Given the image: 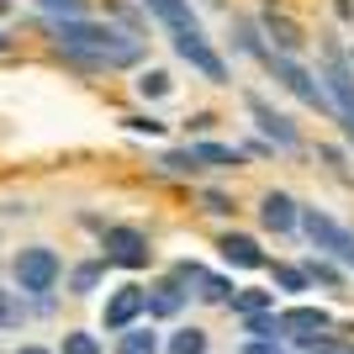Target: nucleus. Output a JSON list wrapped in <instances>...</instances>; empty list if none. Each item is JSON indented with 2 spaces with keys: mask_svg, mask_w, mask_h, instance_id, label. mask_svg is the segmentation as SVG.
Returning a JSON list of instances; mask_svg holds the SVG:
<instances>
[{
  "mask_svg": "<svg viewBox=\"0 0 354 354\" xmlns=\"http://www.w3.org/2000/svg\"><path fill=\"white\" fill-rule=\"evenodd\" d=\"M59 354H101V339L95 333H85V328H69L59 344Z\"/></svg>",
  "mask_w": 354,
  "mask_h": 354,
  "instance_id": "obj_28",
  "label": "nucleus"
},
{
  "mask_svg": "<svg viewBox=\"0 0 354 354\" xmlns=\"http://www.w3.org/2000/svg\"><path fill=\"white\" fill-rule=\"evenodd\" d=\"M159 164H164V175H201V164H196L191 143H185V148H169V153H159Z\"/></svg>",
  "mask_w": 354,
  "mask_h": 354,
  "instance_id": "obj_24",
  "label": "nucleus"
},
{
  "mask_svg": "<svg viewBox=\"0 0 354 354\" xmlns=\"http://www.w3.org/2000/svg\"><path fill=\"white\" fill-rule=\"evenodd\" d=\"M270 74H275V85L281 90H291L301 106H312V111H328L333 117V101H328V90H323V80L307 69L301 59H286V53H270V64H265Z\"/></svg>",
  "mask_w": 354,
  "mask_h": 354,
  "instance_id": "obj_5",
  "label": "nucleus"
},
{
  "mask_svg": "<svg viewBox=\"0 0 354 354\" xmlns=\"http://www.w3.org/2000/svg\"><path fill=\"white\" fill-rule=\"evenodd\" d=\"M21 317H27V296L0 291V333H6V328H21Z\"/></svg>",
  "mask_w": 354,
  "mask_h": 354,
  "instance_id": "obj_25",
  "label": "nucleus"
},
{
  "mask_svg": "<svg viewBox=\"0 0 354 354\" xmlns=\"http://www.w3.org/2000/svg\"><path fill=\"white\" fill-rule=\"evenodd\" d=\"M101 275H106V259L95 254V259H80V265L69 270V296H90L95 286H101Z\"/></svg>",
  "mask_w": 354,
  "mask_h": 354,
  "instance_id": "obj_17",
  "label": "nucleus"
},
{
  "mask_svg": "<svg viewBox=\"0 0 354 354\" xmlns=\"http://www.w3.org/2000/svg\"><path fill=\"white\" fill-rule=\"evenodd\" d=\"M217 254H222V265H227V270H265L270 265V254L259 249V238L238 233V227H227V233L217 238Z\"/></svg>",
  "mask_w": 354,
  "mask_h": 354,
  "instance_id": "obj_11",
  "label": "nucleus"
},
{
  "mask_svg": "<svg viewBox=\"0 0 354 354\" xmlns=\"http://www.w3.org/2000/svg\"><path fill=\"white\" fill-rule=\"evenodd\" d=\"M164 344H159V333H153V328H127V333H117V349L111 354H159Z\"/></svg>",
  "mask_w": 354,
  "mask_h": 354,
  "instance_id": "obj_18",
  "label": "nucleus"
},
{
  "mask_svg": "<svg viewBox=\"0 0 354 354\" xmlns=\"http://www.w3.org/2000/svg\"><path fill=\"white\" fill-rule=\"evenodd\" d=\"M301 233H307V243L323 259H339V265H349V254H354V227H344L333 212L323 207H301Z\"/></svg>",
  "mask_w": 354,
  "mask_h": 354,
  "instance_id": "obj_4",
  "label": "nucleus"
},
{
  "mask_svg": "<svg viewBox=\"0 0 354 354\" xmlns=\"http://www.w3.org/2000/svg\"><path fill=\"white\" fill-rule=\"evenodd\" d=\"M138 317H148V286L127 281V286H117V291L106 296V307H101L106 333H127V328H138Z\"/></svg>",
  "mask_w": 354,
  "mask_h": 354,
  "instance_id": "obj_8",
  "label": "nucleus"
},
{
  "mask_svg": "<svg viewBox=\"0 0 354 354\" xmlns=\"http://www.w3.org/2000/svg\"><path fill=\"white\" fill-rule=\"evenodd\" d=\"M259 27H265V37H275V53H286V59H296V53L307 48V32L296 27L291 16H275V11H270Z\"/></svg>",
  "mask_w": 354,
  "mask_h": 354,
  "instance_id": "obj_14",
  "label": "nucleus"
},
{
  "mask_svg": "<svg viewBox=\"0 0 354 354\" xmlns=\"http://www.w3.org/2000/svg\"><path fill=\"white\" fill-rule=\"evenodd\" d=\"M106 11L117 16V21H122V27H127V32H133V37H138V32H143V21H138V11H133V6H127V0H111Z\"/></svg>",
  "mask_w": 354,
  "mask_h": 354,
  "instance_id": "obj_30",
  "label": "nucleus"
},
{
  "mask_svg": "<svg viewBox=\"0 0 354 354\" xmlns=\"http://www.w3.org/2000/svg\"><path fill=\"white\" fill-rule=\"evenodd\" d=\"M11 275H16V291L21 296L43 301V296H53V286L64 281V259L48 249V243H27V249H16Z\"/></svg>",
  "mask_w": 354,
  "mask_h": 354,
  "instance_id": "obj_2",
  "label": "nucleus"
},
{
  "mask_svg": "<svg viewBox=\"0 0 354 354\" xmlns=\"http://www.w3.org/2000/svg\"><path fill=\"white\" fill-rule=\"evenodd\" d=\"M317 153H323L328 164H333V175H349V164H344V148H333V143H323L317 148Z\"/></svg>",
  "mask_w": 354,
  "mask_h": 354,
  "instance_id": "obj_32",
  "label": "nucleus"
},
{
  "mask_svg": "<svg viewBox=\"0 0 354 354\" xmlns=\"http://www.w3.org/2000/svg\"><path fill=\"white\" fill-rule=\"evenodd\" d=\"M238 354H286V349H281V344H259V339H249Z\"/></svg>",
  "mask_w": 354,
  "mask_h": 354,
  "instance_id": "obj_34",
  "label": "nucleus"
},
{
  "mask_svg": "<svg viewBox=\"0 0 354 354\" xmlns=\"http://www.w3.org/2000/svg\"><path fill=\"white\" fill-rule=\"evenodd\" d=\"M101 259L117 265V270H148L153 243H148V233L133 227V222H111V227H101Z\"/></svg>",
  "mask_w": 354,
  "mask_h": 354,
  "instance_id": "obj_6",
  "label": "nucleus"
},
{
  "mask_svg": "<svg viewBox=\"0 0 354 354\" xmlns=\"http://www.w3.org/2000/svg\"><path fill=\"white\" fill-rule=\"evenodd\" d=\"M122 127H127V133H138V138H159V133H164V122H159V117H143V111H138V117H122Z\"/></svg>",
  "mask_w": 354,
  "mask_h": 354,
  "instance_id": "obj_29",
  "label": "nucleus"
},
{
  "mask_svg": "<svg viewBox=\"0 0 354 354\" xmlns=\"http://www.w3.org/2000/svg\"><path fill=\"white\" fill-rule=\"evenodd\" d=\"M191 153H196L201 169H238V164H243V153L227 148V143H191Z\"/></svg>",
  "mask_w": 354,
  "mask_h": 354,
  "instance_id": "obj_16",
  "label": "nucleus"
},
{
  "mask_svg": "<svg viewBox=\"0 0 354 354\" xmlns=\"http://www.w3.org/2000/svg\"><path fill=\"white\" fill-rule=\"evenodd\" d=\"M243 106H249L254 127L265 133V143H270V148H281V153H296V148H301V127H296L286 111H275V106H270L259 90H249V95H243Z\"/></svg>",
  "mask_w": 354,
  "mask_h": 354,
  "instance_id": "obj_7",
  "label": "nucleus"
},
{
  "mask_svg": "<svg viewBox=\"0 0 354 354\" xmlns=\"http://www.w3.org/2000/svg\"><path fill=\"white\" fill-rule=\"evenodd\" d=\"M301 270H307V281H312V286H323V291H344V270L333 265V259H323V254H312Z\"/></svg>",
  "mask_w": 354,
  "mask_h": 354,
  "instance_id": "obj_21",
  "label": "nucleus"
},
{
  "mask_svg": "<svg viewBox=\"0 0 354 354\" xmlns=\"http://www.w3.org/2000/svg\"><path fill=\"white\" fill-rule=\"evenodd\" d=\"M207 6H222V0H207Z\"/></svg>",
  "mask_w": 354,
  "mask_h": 354,
  "instance_id": "obj_39",
  "label": "nucleus"
},
{
  "mask_svg": "<svg viewBox=\"0 0 354 354\" xmlns=\"http://www.w3.org/2000/svg\"><path fill=\"white\" fill-rule=\"evenodd\" d=\"M0 53H11V37H6V27H0Z\"/></svg>",
  "mask_w": 354,
  "mask_h": 354,
  "instance_id": "obj_37",
  "label": "nucleus"
},
{
  "mask_svg": "<svg viewBox=\"0 0 354 354\" xmlns=\"http://www.w3.org/2000/svg\"><path fill=\"white\" fill-rule=\"evenodd\" d=\"M233 291H238V286L227 281V275H212V270L196 281V296H201V301H212V307H227V301H233Z\"/></svg>",
  "mask_w": 354,
  "mask_h": 354,
  "instance_id": "obj_22",
  "label": "nucleus"
},
{
  "mask_svg": "<svg viewBox=\"0 0 354 354\" xmlns=\"http://www.w3.org/2000/svg\"><path fill=\"white\" fill-rule=\"evenodd\" d=\"M349 270H354V254H349Z\"/></svg>",
  "mask_w": 354,
  "mask_h": 354,
  "instance_id": "obj_40",
  "label": "nucleus"
},
{
  "mask_svg": "<svg viewBox=\"0 0 354 354\" xmlns=\"http://www.w3.org/2000/svg\"><path fill=\"white\" fill-rule=\"evenodd\" d=\"M270 275H275V286H281V291H291V296H296V291H307V286H312V281H307V270H301V265H270Z\"/></svg>",
  "mask_w": 354,
  "mask_h": 354,
  "instance_id": "obj_27",
  "label": "nucleus"
},
{
  "mask_svg": "<svg viewBox=\"0 0 354 354\" xmlns=\"http://www.w3.org/2000/svg\"><path fill=\"white\" fill-rule=\"evenodd\" d=\"M207 344H212L207 328L185 323V328H175V333H169V344H164V349H169V354H207Z\"/></svg>",
  "mask_w": 354,
  "mask_h": 354,
  "instance_id": "obj_20",
  "label": "nucleus"
},
{
  "mask_svg": "<svg viewBox=\"0 0 354 354\" xmlns=\"http://www.w3.org/2000/svg\"><path fill=\"white\" fill-rule=\"evenodd\" d=\"M11 354H59V349H48V344H16Z\"/></svg>",
  "mask_w": 354,
  "mask_h": 354,
  "instance_id": "obj_35",
  "label": "nucleus"
},
{
  "mask_svg": "<svg viewBox=\"0 0 354 354\" xmlns=\"http://www.w3.org/2000/svg\"><path fill=\"white\" fill-rule=\"evenodd\" d=\"M323 90L333 101V117L344 122V133L354 138V69H349V53H344L339 37H323Z\"/></svg>",
  "mask_w": 354,
  "mask_h": 354,
  "instance_id": "obj_3",
  "label": "nucleus"
},
{
  "mask_svg": "<svg viewBox=\"0 0 354 354\" xmlns=\"http://www.w3.org/2000/svg\"><path fill=\"white\" fill-rule=\"evenodd\" d=\"M259 227L265 233H296L301 227V201L291 191H265L259 196Z\"/></svg>",
  "mask_w": 354,
  "mask_h": 354,
  "instance_id": "obj_12",
  "label": "nucleus"
},
{
  "mask_svg": "<svg viewBox=\"0 0 354 354\" xmlns=\"http://www.w3.org/2000/svg\"><path fill=\"white\" fill-rule=\"evenodd\" d=\"M153 21H159L164 32H169V43H180V37H196L201 32V21H196V11H191V0H138Z\"/></svg>",
  "mask_w": 354,
  "mask_h": 354,
  "instance_id": "obj_9",
  "label": "nucleus"
},
{
  "mask_svg": "<svg viewBox=\"0 0 354 354\" xmlns=\"http://www.w3.org/2000/svg\"><path fill=\"white\" fill-rule=\"evenodd\" d=\"M333 11H339L344 21H349V16H354V0H333Z\"/></svg>",
  "mask_w": 354,
  "mask_h": 354,
  "instance_id": "obj_36",
  "label": "nucleus"
},
{
  "mask_svg": "<svg viewBox=\"0 0 354 354\" xmlns=\"http://www.w3.org/2000/svg\"><path fill=\"white\" fill-rule=\"evenodd\" d=\"M48 37L80 69H133L143 59V37H133V32H122V27H106V21H90V16L48 21Z\"/></svg>",
  "mask_w": 354,
  "mask_h": 354,
  "instance_id": "obj_1",
  "label": "nucleus"
},
{
  "mask_svg": "<svg viewBox=\"0 0 354 354\" xmlns=\"http://www.w3.org/2000/svg\"><path fill=\"white\" fill-rule=\"evenodd\" d=\"M243 333L259 339V344H286L281 339V317H275V312H254V317H243Z\"/></svg>",
  "mask_w": 354,
  "mask_h": 354,
  "instance_id": "obj_23",
  "label": "nucleus"
},
{
  "mask_svg": "<svg viewBox=\"0 0 354 354\" xmlns=\"http://www.w3.org/2000/svg\"><path fill=\"white\" fill-rule=\"evenodd\" d=\"M275 317H281V339H291V344L328 339V328H333V317H328L323 307H286V312H275Z\"/></svg>",
  "mask_w": 354,
  "mask_h": 354,
  "instance_id": "obj_10",
  "label": "nucleus"
},
{
  "mask_svg": "<svg viewBox=\"0 0 354 354\" xmlns=\"http://www.w3.org/2000/svg\"><path fill=\"white\" fill-rule=\"evenodd\" d=\"M227 307H233L238 317H254V312H275V296H270V291H259V286H238Z\"/></svg>",
  "mask_w": 354,
  "mask_h": 354,
  "instance_id": "obj_19",
  "label": "nucleus"
},
{
  "mask_svg": "<svg viewBox=\"0 0 354 354\" xmlns=\"http://www.w3.org/2000/svg\"><path fill=\"white\" fill-rule=\"evenodd\" d=\"M6 6H11V0H0V11H6Z\"/></svg>",
  "mask_w": 354,
  "mask_h": 354,
  "instance_id": "obj_38",
  "label": "nucleus"
},
{
  "mask_svg": "<svg viewBox=\"0 0 354 354\" xmlns=\"http://www.w3.org/2000/svg\"><path fill=\"white\" fill-rule=\"evenodd\" d=\"M185 127H191V133H212L217 117H212V111H196V117H185Z\"/></svg>",
  "mask_w": 354,
  "mask_h": 354,
  "instance_id": "obj_33",
  "label": "nucleus"
},
{
  "mask_svg": "<svg viewBox=\"0 0 354 354\" xmlns=\"http://www.w3.org/2000/svg\"><path fill=\"white\" fill-rule=\"evenodd\" d=\"M201 207H207L212 217H227V212H233V196H227V191H207V196H201Z\"/></svg>",
  "mask_w": 354,
  "mask_h": 354,
  "instance_id": "obj_31",
  "label": "nucleus"
},
{
  "mask_svg": "<svg viewBox=\"0 0 354 354\" xmlns=\"http://www.w3.org/2000/svg\"><path fill=\"white\" fill-rule=\"evenodd\" d=\"M259 32H265V27H259L254 16H233V48H238V53H249V59H259V64H270L275 48H270Z\"/></svg>",
  "mask_w": 354,
  "mask_h": 354,
  "instance_id": "obj_15",
  "label": "nucleus"
},
{
  "mask_svg": "<svg viewBox=\"0 0 354 354\" xmlns=\"http://www.w3.org/2000/svg\"><path fill=\"white\" fill-rule=\"evenodd\" d=\"M169 90H175V80H169L164 69H143L138 74V95H143V101H159V95H169Z\"/></svg>",
  "mask_w": 354,
  "mask_h": 354,
  "instance_id": "obj_26",
  "label": "nucleus"
},
{
  "mask_svg": "<svg viewBox=\"0 0 354 354\" xmlns=\"http://www.w3.org/2000/svg\"><path fill=\"white\" fill-rule=\"evenodd\" d=\"M185 286L169 275V281H159V286H148V317H159V323H169V317H180V307H185Z\"/></svg>",
  "mask_w": 354,
  "mask_h": 354,
  "instance_id": "obj_13",
  "label": "nucleus"
}]
</instances>
